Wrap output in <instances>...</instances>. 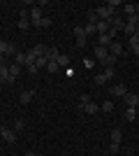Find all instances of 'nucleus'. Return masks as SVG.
I'll return each instance as SVG.
<instances>
[{
	"label": "nucleus",
	"instance_id": "f257e3e1",
	"mask_svg": "<svg viewBox=\"0 0 139 156\" xmlns=\"http://www.w3.org/2000/svg\"><path fill=\"white\" fill-rule=\"evenodd\" d=\"M95 14H98V19L100 21H109V23H111V19H114V9H109V7H98V9H95Z\"/></svg>",
	"mask_w": 139,
	"mask_h": 156
},
{
	"label": "nucleus",
	"instance_id": "f03ea898",
	"mask_svg": "<svg viewBox=\"0 0 139 156\" xmlns=\"http://www.w3.org/2000/svg\"><path fill=\"white\" fill-rule=\"evenodd\" d=\"M74 37H77V47H86L88 44V37H86L84 26H74Z\"/></svg>",
	"mask_w": 139,
	"mask_h": 156
},
{
	"label": "nucleus",
	"instance_id": "7ed1b4c3",
	"mask_svg": "<svg viewBox=\"0 0 139 156\" xmlns=\"http://www.w3.org/2000/svg\"><path fill=\"white\" fill-rule=\"evenodd\" d=\"M37 21H42V7L33 5V9H30V26H35Z\"/></svg>",
	"mask_w": 139,
	"mask_h": 156
},
{
	"label": "nucleus",
	"instance_id": "20e7f679",
	"mask_svg": "<svg viewBox=\"0 0 139 156\" xmlns=\"http://www.w3.org/2000/svg\"><path fill=\"white\" fill-rule=\"evenodd\" d=\"M93 54H95V61H98V63H102V61L109 56V49H107V47H100V44H98Z\"/></svg>",
	"mask_w": 139,
	"mask_h": 156
},
{
	"label": "nucleus",
	"instance_id": "39448f33",
	"mask_svg": "<svg viewBox=\"0 0 139 156\" xmlns=\"http://www.w3.org/2000/svg\"><path fill=\"white\" fill-rule=\"evenodd\" d=\"M0 84H12V79H9V65H0Z\"/></svg>",
	"mask_w": 139,
	"mask_h": 156
},
{
	"label": "nucleus",
	"instance_id": "423d86ee",
	"mask_svg": "<svg viewBox=\"0 0 139 156\" xmlns=\"http://www.w3.org/2000/svg\"><path fill=\"white\" fill-rule=\"evenodd\" d=\"M33 96H35V89H26V91H21V96H19V100L23 105H28L30 100H33Z\"/></svg>",
	"mask_w": 139,
	"mask_h": 156
},
{
	"label": "nucleus",
	"instance_id": "0eeeda50",
	"mask_svg": "<svg viewBox=\"0 0 139 156\" xmlns=\"http://www.w3.org/2000/svg\"><path fill=\"white\" fill-rule=\"evenodd\" d=\"M125 93H127L125 84H116V86H111V96H116V98H125Z\"/></svg>",
	"mask_w": 139,
	"mask_h": 156
},
{
	"label": "nucleus",
	"instance_id": "6e6552de",
	"mask_svg": "<svg viewBox=\"0 0 139 156\" xmlns=\"http://www.w3.org/2000/svg\"><path fill=\"white\" fill-rule=\"evenodd\" d=\"M46 49H49L46 44H35L33 49H30V54H33L35 58H40V56H44V54H46Z\"/></svg>",
	"mask_w": 139,
	"mask_h": 156
},
{
	"label": "nucleus",
	"instance_id": "1a4fd4ad",
	"mask_svg": "<svg viewBox=\"0 0 139 156\" xmlns=\"http://www.w3.org/2000/svg\"><path fill=\"white\" fill-rule=\"evenodd\" d=\"M109 54H114V56H121V54H123V44L114 40L111 44H109Z\"/></svg>",
	"mask_w": 139,
	"mask_h": 156
},
{
	"label": "nucleus",
	"instance_id": "9d476101",
	"mask_svg": "<svg viewBox=\"0 0 139 156\" xmlns=\"http://www.w3.org/2000/svg\"><path fill=\"white\" fill-rule=\"evenodd\" d=\"M125 105H127V107H137V105H139V96H134V93H125Z\"/></svg>",
	"mask_w": 139,
	"mask_h": 156
},
{
	"label": "nucleus",
	"instance_id": "9b49d317",
	"mask_svg": "<svg viewBox=\"0 0 139 156\" xmlns=\"http://www.w3.org/2000/svg\"><path fill=\"white\" fill-rule=\"evenodd\" d=\"M46 61H58V56H60V51L58 49H56V47H49V49H46Z\"/></svg>",
	"mask_w": 139,
	"mask_h": 156
},
{
	"label": "nucleus",
	"instance_id": "f8f14e48",
	"mask_svg": "<svg viewBox=\"0 0 139 156\" xmlns=\"http://www.w3.org/2000/svg\"><path fill=\"white\" fill-rule=\"evenodd\" d=\"M98 35H104V33H109V28H111V23L109 21H98Z\"/></svg>",
	"mask_w": 139,
	"mask_h": 156
},
{
	"label": "nucleus",
	"instance_id": "ddd939ff",
	"mask_svg": "<svg viewBox=\"0 0 139 156\" xmlns=\"http://www.w3.org/2000/svg\"><path fill=\"white\" fill-rule=\"evenodd\" d=\"M19 75H21V65L12 63V65H9V79H12V82H14V79L19 77Z\"/></svg>",
	"mask_w": 139,
	"mask_h": 156
},
{
	"label": "nucleus",
	"instance_id": "4468645a",
	"mask_svg": "<svg viewBox=\"0 0 139 156\" xmlns=\"http://www.w3.org/2000/svg\"><path fill=\"white\" fill-rule=\"evenodd\" d=\"M98 110H100V105H95V103L91 100V103H86V105H84V110H81V112H86V114H95Z\"/></svg>",
	"mask_w": 139,
	"mask_h": 156
},
{
	"label": "nucleus",
	"instance_id": "2eb2a0df",
	"mask_svg": "<svg viewBox=\"0 0 139 156\" xmlns=\"http://www.w3.org/2000/svg\"><path fill=\"white\" fill-rule=\"evenodd\" d=\"M2 140H5V142H14V140H16L14 130H9V128H2Z\"/></svg>",
	"mask_w": 139,
	"mask_h": 156
},
{
	"label": "nucleus",
	"instance_id": "dca6fc26",
	"mask_svg": "<svg viewBox=\"0 0 139 156\" xmlns=\"http://www.w3.org/2000/svg\"><path fill=\"white\" fill-rule=\"evenodd\" d=\"M56 63H58L60 68H70V56H65V54H60V56H58V61H56Z\"/></svg>",
	"mask_w": 139,
	"mask_h": 156
},
{
	"label": "nucleus",
	"instance_id": "f3484780",
	"mask_svg": "<svg viewBox=\"0 0 139 156\" xmlns=\"http://www.w3.org/2000/svg\"><path fill=\"white\" fill-rule=\"evenodd\" d=\"M14 63H16V65H26V63H28L26 54H23V51H19V54H16V56H14Z\"/></svg>",
	"mask_w": 139,
	"mask_h": 156
},
{
	"label": "nucleus",
	"instance_id": "a211bd4d",
	"mask_svg": "<svg viewBox=\"0 0 139 156\" xmlns=\"http://www.w3.org/2000/svg\"><path fill=\"white\" fill-rule=\"evenodd\" d=\"M49 26H51V19H49V16H42V21L35 23V28H49Z\"/></svg>",
	"mask_w": 139,
	"mask_h": 156
},
{
	"label": "nucleus",
	"instance_id": "6ab92c4d",
	"mask_svg": "<svg viewBox=\"0 0 139 156\" xmlns=\"http://www.w3.org/2000/svg\"><path fill=\"white\" fill-rule=\"evenodd\" d=\"M121 140H123V133H121L118 128L116 130H111V142H116V144H121Z\"/></svg>",
	"mask_w": 139,
	"mask_h": 156
},
{
	"label": "nucleus",
	"instance_id": "aec40b11",
	"mask_svg": "<svg viewBox=\"0 0 139 156\" xmlns=\"http://www.w3.org/2000/svg\"><path fill=\"white\" fill-rule=\"evenodd\" d=\"M125 23H127V26H134V28H137V26H139V14H132V16H127Z\"/></svg>",
	"mask_w": 139,
	"mask_h": 156
},
{
	"label": "nucleus",
	"instance_id": "412c9836",
	"mask_svg": "<svg viewBox=\"0 0 139 156\" xmlns=\"http://www.w3.org/2000/svg\"><path fill=\"white\" fill-rule=\"evenodd\" d=\"M98 14H95V9H91V12H88V23H91V26H98Z\"/></svg>",
	"mask_w": 139,
	"mask_h": 156
},
{
	"label": "nucleus",
	"instance_id": "4be33fe9",
	"mask_svg": "<svg viewBox=\"0 0 139 156\" xmlns=\"http://www.w3.org/2000/svg\"><path fill=\"white\" fill-rule=\"evenodd\" d=\"M132 14H137V5L127 2V5H125V16H132Z\"/></svg>",
	"mask_w": 139,
	"mask_h": 156
},
{
	"label": "nucleus",
	"instance_id": "5701e85b",
	"mask_svg": "<svg viewBox=\"0 0 139 156\" xmlns=\"http://www.w3.org/2000/svg\"><path fill=\"white\" fill-rule=\"evenodd\" d=\"M100 110H102V112H114V103H111V100H104V103L100 105Z\"/></svg>",
	"mask_w": 139,
	"mask_h": 156
},
{
	"label": "nucleus",
	"instance_id": "b1692460",
	"mask_svg": "<svg viewBox=\"0 0 139 156\" xmlns=\"http://www.w3.org/2000/svg\"><path fill=\"white\" fill-rule=\"evenodd\" d=\"M23 128H26V124H23V119H14V130H16V133H21Z\"/></svg>",
	"mask_w": 139,
	"mask_h": 156
},
{
	"label": "nucleus",
	"instance_id": "393cba45",
	"mask_svg": "<svg viewBox=\"0 0 139 156\" xmlns=\"http://www.w3.org/2000/svg\"><path fill=\"white\" fill-rule=\"evenodd\" d=\"M46 70H49V72H58V70H60V65L56 63V61H49V63H46Z\"/></svg>",
	"mask_w": 139,
	"mask_h": 156
},
{
	"label": "nucleus",
	"instance_id": "a878e982",
	"mask_svg": "<svg viewBox=\"0 0 139 156\" xmlns=\"http://www.w3.org/2000/svg\"><path fill=\"white\" fill-rule=\"evenodd\" d=\"M134 117H137L134 107H127V110H125V119H127V121H134Z\"/></svg>",
	"mask_w": 139,
	"mask_h": 156
},
{
	"label": "nucleus",
	"instance_id": "bb28decb",
	"mask_svg": "<svg viewBox=\"0 0 139 156\" xmlns=\"http://www.w3.org/2000/svg\"><path fill=\"white\" fill-rule=\"evenodd\" d=\"M84 30H86V37H91V35H95V33H98V28L91 26V23H86V26H84Z\"/></svg>",
	"mask_w": 139,
	"mask_h": 156
},
{
	"label": "nucleus",
	"instance_id": "cd10ccee",
	"mask_svg": "<svg viewBox=\"0 0 139 156\" xmlns=\"http://www.w3.org/2000/svg\"><path fill=\"white\" fill-rule=\"evenodd\" d=\"M81 63H84V68H86V70H93V68H95V61H93V58H88V56H86L84 61H81Z\"/></svg>",
	"mask_w": 139,
	"mask_h": 156
},
{
	"label": "nucleus",
	"instance_id": "c85d7f7f",
	"mask_svg": "<svg viewBox=\"0 0 139 156\" xmlns=\"http://www.w3.org/2000/svg\"><path fill=\"white\" fill-rule=\"evenodd\" d=\"M107 82H109V79H107V77H104V75H102V72H100L98 77H95V84H98V86H102V84H107Z\"/></svg>",
	"mask_w": 139,
	"mask_h": 156
},
{
	"label": "nucleus",
	"instance_id": "c756f323",
	"mask_svg": "<svg viewBox=\"0 0 139 156\" xmlns=\"http://www.w3.org/2000/svg\"><path fill=\"white\" fill-rule=\"evenodd\" d=\"M86 103H91V96H86V93H84V96L79 98V110H84V105Z\"/></svg>",
	"mask_w": 139,
	"mask_h": 156
},
{
	"label": "nucleus",
	"instance_id": "7c9ffc66",
	"mask_svg": "<svg viewBox=\"0 0 139 156\" xmlns=\"http://www.w3.org/2000/svg\"><path fill=\"white\" fill-rule=\"evenodd\" d=\"M46 63H49V61H46V56H40V58L35 61V65H37V68H46Z\"/></svg>",
	"mask_w": 139,
	"mask_h": 156
},
{
	"label": "nucleus",
	"instance_id": "2f4dec72",
	"mask_svg": "<svg viewBox=\"0 0 139 156\" xmlns=\"http://www.w3.org/2000/svg\"><path fill=\"white\" fill-rule=\"evenodd\" d=\"M102 75H104L107 79H111L114 75H116V70H114V68H104V72H102Z\"/></svg>",
	"mask_w": 139,
	"mask_h": 156
},
{
	"label": "nucleus",
	"instance_id": "473e14b6",
	"mask_svg": "<svg viewBox=\"0 0 139 156\" xmlns=\"http://www.w3.org/2000/svg\"><path fill=\"white\" fill-rule=\"evenodd\" d=\"M7 47H9V42H5V40H0V56H5Z\"/></svg>",
	"mask_w": 139,
	"mask_h": 156
},
{
	"label": "nucleus",
	"instance_id": "72a5a7b5",
	"mask_svg": "<svg viewBox=\"0 0 139 156\" xmlns=\"http://www.w3.org/2000/svg\"><path fill=\"white\" fill-rule=\"evenodd\" d=\"M118 5H121V0H109V2H107V7H109V9H116Z\"/></svg>",
	"mask_w": 139,
	"mask_h": 156
},
{
	"label": "nucleus",
	"instance_id": "f704fd0d",
	"mask_svg": "<svg viewBox=\"0 0 139 156\" xmlns=\"http://www.w3.org/2000/svg\"><path fill=\"white\" fill-rule=\"evenodd\" d=\"M5 56H16V51H14V44H9V47H7V51H5Z\"/></svg>",
	"mask_w": 139,
	"mask_h": 156
},
{
	"label": "nucleus",
	"instance_id": "c9c22d12",
	"mask_svg": "<svg viewBox=\"0 0 139 156\" xmlns=\"http://www.w3.org/2000/svg\"><path fill=\"white\" fill-rule=\"evenodd\" d=\"M37 70H40V68H37V65H28V72H30V75H37Z\"/></svg>",
	"mask_w": 139,
	"mask_h": 156
},
{
	"label": "nucleus",
	"instance_id": "e433bc0d",
	"mask_svg": "<svg viewBox=\"0 0 139 156\" xmlns=\"http://www.w3.org/2000/svg\"><path fill=\"white\" fill-rule=\"evenodd\" d=\"M118 147H121V144H116V142H111V144H109V151H111V154H116V151H118Z\"/></svg>",
	"mask_w": 139,
	"mask_h": 156
},
{
	"label": "nucleus",
	"instance_id": "4c0bfd02",
	"mask_svg": "<svg viewBox=\"0 0 139 156\" xmlns=\"http://www.w3.org/2000/svg\"><path fill=\"white\" fill-rule=\"evenodd\" d=\"M130 49H132V54H137V56H139V44H134V47H130Z\"/></svg>",
	"mask_w": 139,
	"mask_h": 156
},
{
	"label": "nucleus",
	"instance_id": "58836bf2",
	"mask_svg": "<svg viewBox=\"0 0 139 156\" xmlns=\"http://www.w3.org/2000/svg\"><path fill=\"white\" fill-rule=\"evenodd\" d=\"M134 35H137V37H139V26H137V30H134Z\"/></svg>",
	"mask_w": 139,
	"mask_h": 156
},
{
	"label": "nucleus",
	"instance_id": "ea45409f",
	"mask_svg": "<svg viewBox=\"0 0 139 156\" xmlns=\"http://www.w3.org/2000/svg\"><path fill=\"white\" fill-rule=\"evenodd\" d=\"M26 156H35V154H33V151H28V154H26Z\"/></svg>",
	"mask_w": 139,
	"mask_h": 156
},
{
	"label": "nucleus",
	"instance_id": "a19ab883",
	"mask_svg": "<svg viewBox=\"0 0 139 156\" xmlns=\"http://www.w3.org/2000/svg\"><path fill=\"white\" fill-rule=\"evenodd\" d=\"M0 140H2V128H0Z\"/></svg>",
	"mask_w": 139,
	"mask_h": 156
},
{
	"label": "nucleus",
	"instance_id": "79ce46f5",
	"mask_svg": "<svg viewBox=\"0 0 139 156\" xmlns=\"http://www.w3.org/2000/svg\"><path fill=\"white\" fill-rule=\"evenodd\" d=\"M137 14H139V5H137Z\"/></svg>",
	"mask_w": 139,
	"mask_h": 156
},
{
	"label": "nucleus",
	"instance_id": "37998d69",
	"mask_svg": "<svg viewBox=\"0 0 139 156\" xmlns=\"http://www.w3.org/2000/svg\"><path fill=\"white\" fill-rule=\"evenodd\" d=\"M137 65H139V61H137Z\"/></svg>",
	"mask_w": 139,
	"mask_h": 156
}]
</instances>
